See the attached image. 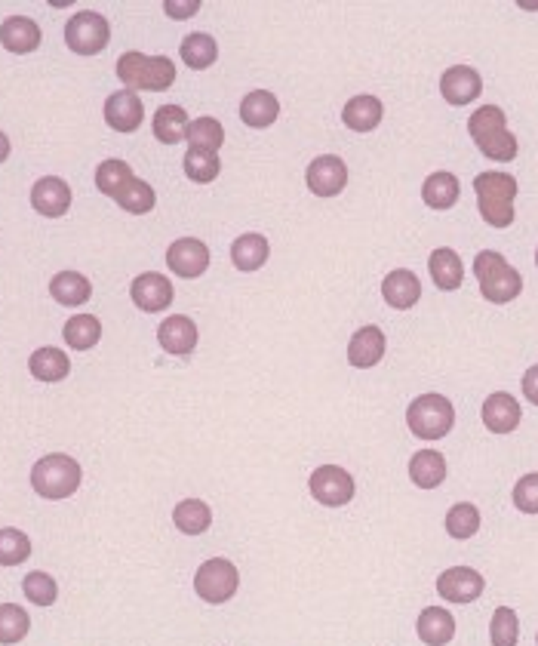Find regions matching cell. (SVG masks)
<instances>
[{"mask_svg": "<svg viewBox=\"0 0 538 646\" xmlns=\"http://www.w3.org/2000/svg\"><path fill=\"white\" fill-rule=\"evenodd\" d=\"M468 133H471L474 145L489 160H502V164H508V160L517 157V139L508 130L505 111L499 105H480L468 120Z\"/></svg>", "mask_w": 538, "mask_h": 646, "instance_id": "6da1fadb", "label": "cell"}, {"mask_svg": "<svg viewBox=\"0 0 538 646\" xmlns=\"http://www.w3.org/2000/svg\"><path fill=\"white\" fill-rule=\"evenodd\" d=\"M117 77L127 90L163 93L176 84V62L167 56H145V53H123L117 59Z\"/></svg>", "mask_w": 538, "mask_h": 646, "instance_id": "7a4b0ae2", "label": "cell"}, {"mask_svg": "<svg viewBox=\"0 0 538 646\" xmlns=\"http://www.w3.org/2000/svg\"><path fill=\"white\" fill-rule=\"evenodd\" d=\"M474 277L480 284V293L486 302L492 305H508L523 293V277L517 268L508 265V259L502 253L483 250L474 259Z\"/></svg>", "mask_w": 538, "mask_h": 646, "instance_id": "3957f363", "label": "cell"}, {"mask_svg": "<svg viewBox=\"0 0 538 646\" xmlns=\"http://www.w3.org/2000/svg\"><path fill=\"white\" fill-rule=\"evenodd\" d=\"M80 480H84V471H80L77 459L65 456V453H50L44 459H37L31 468V487L40 499H68L77 493Z\"/></svg>", "mask_w": 538, "mask_h": 646, "instance_id": "277c9868", "label": "cell"}, {"mask_svg": "<svg viewBox=\"0 0 538 646\" xmlns=\"http://www.w3.org/2000/svg\"><path fill=\"white\" fill-rule=\"evenodd\" d=\"M477 207L486 225L508 228L514 222V197H517V179L508 173H480L474 179Z\"/></svg>", "mask_w": 538, "mask_h": 646, "instance_id": "5b68a950", "label": "cell"}, {"mask_svg": "<svg viewBox=\"0 0 538 646\" xmlns=\"http://www.w3.org/2000/svg\"><path fill=\"white\" fill-rule=\"evenodd\" d=\"M406 425L419 440H443L455 425V407L443 394H422L409 403Z\"/></svg>", "mask_w": 538, "mask_h": 646, "instance_id": "8992f818", "label": "cell"}, {"mask_svg": "<svg viewBox=\"0 0 538 646\" xmlns=\"http://www.w3.org/2000/svg\"><path fill=\"white\" fill-rule=\"evenodd\" d=\"M108 40H111V25H108V19L102 13L80 10L65 25V44L77 56H96V53H102L108 47Z\"/></svg>", "mask_w": 538, "mask_h": 646, "instance_id": "52a82bcc", "label": "cell"}, {"mask_svg": "<svg viewBox=\"0 0 538 646\" xmlns=\"http://www.w3.org/2000/svg\"><path fill=\"white\" fill-rule=\"evenodd\" d=\"M240 588V573L231 560L213 557L200 563V570L194 573V591L206 603H228Z\"/></svg>", "mask_w": 538, "mask_h": 646, "instance_id": "ba28073f", "label": "cell"}, {"mask_svg": "<svg viewBox=\"0 0 538 646\" xmlns=\"http://www.w3.org/2000/svg\"><path fill=\"white\" fill-rule=\"evenodd\" d=\"M311 496L326 508H342L354 499V477L339 465H323L308 480Z\"/></svg>", "mask_w": 538, "mask_h": 646, "instance_id": "9c48e42d", "label": "cell"}, {"mask_svg": "<svg viewBox=\"0 0 538 646\" xmlns=\"http://www.w3.org/2000/svg\"><path fill=\"white\" fill-rule=\"evenodd\" d=\"M305 182H308L311 194H317V197H336V194H342L345 185H348L345 160L336 157V154H323V157L311 160V167L305 173Z\"/></svg>", "mask_w": 538, "mask_h": 646, "instance_id": "30bf717a", "label": "cell"}, {"mask_svg": "<svg viewBox=\"0 0 538 646\" xmlns=\"http://www.w3.org/2000/svg\"><path fill=\"white\" fill-rule=\"evenodd\" d=\"M167 265L176 277L194 280L210 268V247L197 237H179L167 250Z\"/></svg>", "mask_w": 538, "mask_h": 646, "instance_id": "8fae6325", "label": "cell"}, {"mask_svg": "<svg viewBox=\"0 0 538 646\" xmlns=\"http://www.w3.org/2000/svg\"><path fill=\"white\" fill-rule=\"evenodd\" d=\"M486 588V579L471 567H449L437 576V594L449 603H474Z\"/></svg>", "mask_w": 538, "mask_h": 646, "instance_id": "7c38bea8", "label": "cell"}, {"mask_svg": "<svg viewBox=\"0 0 538 646\" xmlns=\"http://www.w3.org/2000/svg\"><path fill=\"white\" fill-rule=\"evenodd\" d=\"M145 120V105L133 90H117L105 99V124L117 133H136Z\"/></svg>", "mask_w": 538, "mask_h": 646, "instance_id": "4fadbf2b", "label": "cell"}, {"mask_svg": "<svg viewBox=\"0 0 538 646\" xmlns=\"http://www.w3.org/2000/svg\"><path fill=\"white\" fill-rule=\"evenodd\" d=\"M523 419V410H520V400L508 391H495L483 400V425L492 431V434H511L517 431Z\"/></svg>", "mask_w": 538, "mask_h": 646, "instance_id": "5bb4252c", "label": "cell"}, {"mask_svg": "<svg viewBox=\"0 0 538 646\" xmlns=\"http://www.w3.org/2000/svg\"><path fill=\"white\" fill-rule=\"evenodd\" d=\"M31 207L47 216V219H59L68 213L71 207V188L65 179L59 176H47V179H37L34 188H31Z\"/></svg>", "mask_w": 538, "mask_h": 646, "instance_id": "9a60e30c", "label": "cell"}, {"mask_svg": "<svg viewBox=\"0 0 538 646\" xmlns=\"http://www.w3.org/2000/svg\"><path fill=\"white\" fill-rule=\"evenodd\" d=\"M130 296H133L136 308H142L148 314H157L163 308H170V302H173V284H170V277H163L157 271H148V274H139L133 280Z\"/></svg>", "mask_w": 538, "mask_h": 646, "instance_id": "2e32d148", "label": "cell"}, {"mask_svg": "<svg viewBox=\"0 0 538 646\" xmlns=\"http://www.w3.org/2000/svg\"><path fill=\"white\" fill-rule=\"evenodd\" d=\"M440 93L449 105H471L483 93V80L471 65H452L440 77Z\"/></svg>", "mask_w": 538, "mask_h": 646, "instance_id": "e0dca14e", "label": "cell"}, {"mask_svg": "<svg viewBox=\"0 0 538 646\" xmlns=\"http://www.w3.org/2000/svg\"><path fill=\"white\" fill-rule=\"evenodd\" d=\"M197 339H200L197 323L188 314H173V317H167L157 327V342H160V348L167 351V354L185 357V354H191L197 348Z\"/></svg>", "mask_w": 538, "mask_h": 646, "instance_id": "ac0fdd59", "label": "cell"}, {"mask_svg": "<svg viewBox=\"0 0 538 646\" xmlns=\"http://www.w3.org/2000/svg\"><path fill=\"white\" fill-rule=\"evenodd\" d=\"M385 333L379 327H360L348 342V363L354 370H372L385 357Z\"/></svg>", "mask_w": 538, "mask_h": 646, "instance_id": "d6986e66", "label": "cell"}, {"mask_svg": "<svg viewBox=\"0 0 538 646\" xmlns=\"http://www.w3.org/2000/svg\"><path fill=\"white\" fill-rule=\"evenodd\" d=\"M382 296L391 308L397 311H409L422 299V280L412 274L409 268H397L382 280Z\"/></svg>", "mask_w": 538, "mask_h": 646, "instance_id": "ffe728a7", "label": "cell"}, {"mask_svg": "<svg viewBox=\"0 0 538 646\" xmlns=\"http://www.w3.org/2000/svg\"><path fill=\"white\" fill-rule=\"evenodd\" d=\"M0 44H4L10 53H34L40 47V28L34 19L28 16H10L4 25H0Z\"/></svg>", "mask_w": 538, "mask_h": 646, "instance_id": "44dd1931", "label": "cell"}, {"mask_svg": "<svg viewBox=\"0 0 538 646\" xmlns=\"http://www.w3.org/2000/svg\"><path fill=\"white\" fill-rule=\"evenodd\" d=\"M151 127H154V139H157V142H163V145H179L182 139H188L191 120H188V114H185L182 105H160V108L154 111Z\"/></svg>", "mask_w": 538, "mask_h": 646, "instance_id": "7402d4cb", "label": "cell"}, {"mask_svg": "<svg viewBox=\"0 0 538 646\" xmlns=\"http://www.w3.org/2000/svg\"><path fill=\"white\" fill-rule=\"evenodd\" d=\"M382 117H385V105L376 96H354L342 111L345 127L354 133H372L382 124Z\"/></svg>", "mask_w": 538, "mask_h": 646, "instance_id": "603a6c76", "label": "cell"}, {"mask_svg": "<svg viewBox=\"0 0 538 646\" xmlns=\"http://www.w3.org/2000/svg\"><path fill=\"white\" fill-rule=\"evenodd\" d=\"M277 114H280V102L268 90H253L250 96H243V102H240V120L246 127H253V130L271 127L277 120Z\"/></svg>", "mask_w": 538, "mask_h": 646, "instance_id": "cb8c5ba5", "label": "cell"}, {"mask_svg": "<svg viewBox=\"0 0 538 646\" xmlns=\"http://www.w3.org/2000/svg\"><path fill=\"white\" fill-rule=\"evenodd\" d=\"M428 271H431V277H434L437 290H446V293L459 290L462 280H465V265H462L459 253L449 250V247H440V250L431 253Z\"/></svg>", "mask_w": 538, "mask_h": 646, "instance_id": "d4e9b609", "label": "cell"}, {"mask_svg": "<svg viewBox=\"0 0 538 646\" xmlns=\"http://www.w3.org/2000/svg\"><path fill=\"white\" fill-rule=\"evenodd\" d=\"M409 480L419 490H437L446 480V459L437 450H419L409 459Z\"/></svg>", "mask_w": 538, "mask_h": 646, "instance_id": "484cf974", "label": "cell"}, {"mask_svg": "<svg viewBox=\"0 0 538 646\" xmlns=\"http://www.w3.org/2000/svg\"><path fill=\"white\" fill-rule=\"evenodd\" d=\"M271 256V244L262 234H240L231 244V262L237 271H259Z\"/></svg>", "mask_w": 538, "mask_h": 646, "instance_id": "4316f807", "label": "cell"}, {"mask_svg": "<svg viewBox=\"0 0 538 646\" xmlns=\"http://www.w3.org/2000/svg\"><path fill=\"white\" fill-rule=\"evenodd\" d=\"M50 293L59 305H68V308H77V305H87L90 296H93V284L77 271H59L53 280H50Z\"/></svg>", "mask_w": 538, "mask_h": 646, "instance_id": "83f0119b", "label": "cell"}, {"mask_svg": "<svg viewBox=\"0 0 538 646\" xmlns=\"http://www.w3.org/2000/svg\"><path fill=\"white\" fill-rule=\"evenodd\" d=\"M28 370L37 382H62L71 373V360L59 348H37L28 360Z\"/></svg>", "mask_w": 538, "mask_h": 646, "instance_id": "f1b7e54d", "label": "cell"}, {"mask_svg": "<svg viewBox=\"0 0 538 646\" xmlns=\"http://www.w3.org/2000/svg\"><path fill=\"white\" fill-rule=\"evenodd\" d=\"M416 631H419L422 643H428V646H446L455 637V619L443 607H428V610H422V616L416 622Z\"/></svg>", "mask_w": 538, "mask_h": 646, "instance_id": "f546056e", "label": "cell"}, {"mask_svg": "<svg viewBox=\"0 0 538 646\" xmlns=\"http://www.w3.org/2000/svg\"><path fill=\"white\" fill-rule=\"evenodd\" d=\"M173 523H176V530L185 536H200L213 527V511L200 499H182L173 511Z\"/></svg>", "mask_w": 538, "mask_h": 646, "instance_id": "4dcf8cb0", "label": "cell"}, {"mask_svg": "<svg viewBox=\"0 0 538 646\" xmlns=\"http://www.w3.org/2000/svg\"><path fill=\"white\" fill-rule=\"evenodd\" d=\"M459 194H462V185H459V179H455L452 173H431L428 179H425V185H422V197H425V204L431 207V210H449V207H455V200H459Z\"/></svg>", "mask_w": 538, "mask_h": 646, "instance_id": "1f68e13d", "label": "cell"}, {"mask_svg": "<svg viewBox=\"0 0 538 646\" xmlns=\"http://www.w3.org/2000/svg\"><path fill=\"white\" fill-rule=\"evenodd\" d=\"M179 56H182V62H185L188 68L206 71V68H210V65L219 59V44H216V37L197 31V34H188V37L182 40Z\"/></svg>", "mask_w": 538, "mask_h": 646, "instance_id": "d6a6232c", "label": "cell"}, {"mask_svg": "<svg viewBox=\"0 0 538 646\" xmlns=\"http://www.w3.org/2000/svg\"><path fill=\"white\" fill-rule=\"evenodd\" d=\"M62 336H65V342H68V348H74V351H90V348L102 339V323H99V317H93V314H77V317H71V320L65 323Z\"/></svg>", "mask_w": 538, "mask_h": 646, "instance_id": "836d02e7", "label": "cell"}, {"mask_svg": "<svg viewBox=\"0 0 538 646\" xmlns=\"http://www.w3.org/2000/svg\"><path fill=\"white\" fill-rule=\"evenodd\" d=\"M114 200L120 204V210H127V213H133V216H145V213H151V210H154L157 194H154V188H151L148 182H142V179H130L127 185L120 188V194H117Z\"/></svg>", "mask_w": 538, "mask_h": 646, "instance_id": "e575fe53", "label": "cell"}, {"mask_svg": "<svg viewBox=\"0 0 538 646\" xmlns=\"http://www.w3.org/2000/svg\"><path fill=\"white\" fill-rule=\"evenodd\" d=\"M188 142H191L194 151L219 154V148L225 142V127L219 124L216 117H197V120H191V127H188Z\"/></svg>", "mask_w": 538, "mask_h": 646, "instance_id": "d590c367", "label": "cell"}, {"mask_svg": "<svg viewBox=\"0 0 538 646\" xmlns=\"http://www.w3.org/2000/svg\"><path fill=\"white\" fill-rule=\"evenodd\" d=\"M477 530H480V511H477V505L459 502V505H452V508L446 511V533H449L452 539H459V542L474 539Z\"/></svg>", "mask_w": 538, "mask_h": 646, "instance_id": "8d00e7d4", "label": "cell"}, {"mask_svg": "<svg viewBox=\"0 0 538 646\" xmlns=\"http://www.w3.org/2000/svg\"><path fill=\"white\" fill-rule=\"evenodd\" d=\"M219 170H222L219 154L188 148V154H185V176H188L191 182H197V185H210L213 179H219Z\"/></svg>", "mask_w": 538, "mask_h": 646, "instance_id": "74e56055", "label": "cell"}, {"mask_svg": "<svg viewBox=\"0 0 538 646\" xmlns=\"http://www.w3.org/2000/svg\"><path fill=\"white\" fill-rule=\"evenodd\" d=\"M130 179H136V176H133L127 160H102L99 170H96V188L102 194H108V197H117L120 188L127 185Z\"/></svg>", "mask_w": 538, "mask_h": 646, "instance_id": "f35d334b", "label": "cell"}, {"mask_svg": "<svg viewBox=\"0 0 538 646\" xmlns=\"http://www.w3.org/2000/svg\"><path fill=\"white\" fill-rule=\"evenodd\" d=\"M31 628L28 613L19 607V603H0V643H19Z\"/></svg>", "mask_w": 538, "mask_h": 646, "instance_id": "ab89813d", "label": "cell"}, {"mask_svg": "<svg viewBox=\"0 0 538 646\" xmlns=\"http://www.w3.org/2000/svg\"><path fill=\"white\" fill-rule=\"evenodd\" d=\"M31 557V539L22 530H0V567H19Z\"/></svg>", "mask_w": 538, "mask_h": 646, "instance_id": "60d3db41", "label": "cell"}, {"mask_svg": "<svg viewBox=\"0 0 538 646\" xmlns=\"http://www.w3.org/2000/svg\"><path fill=\"white\" fill-rule=\"evenodd\" d=\"M517 637H520V619L511 607H499L492 613V622H489V640L492 646H517Z\"/></svg>", "mask_w": 538, "mask_h": 646, "instance_id": "b9f144b4", "label": "cell"}, {"mask_svg": "<svg viewBox=\"0 0 538 646\" xmlns=\"http://www.w3.org/2000/svg\"><path fill=\"white\" fill-rule=\"evenodd\" d=\"M22 588H25V597L37 603V607H53L59 597V585L50 573H28Z\"/></svg>", "mask_w": 538, "mask_h": 646, "instance_id": "7bdbcfd3", "label": "cell"}, {"mask_svg": "<svg viewBox=\"0 0 538 646\" xmlns=\"http://www.w3.org/2000/svg\"><path fill=\"white\" fill-rule=\"evenodd\" d=\"M514 505L523 514H538V471L523 474L514 487Z\"/></svg>", "mask_w": 538, "mask_h": 646, "instance_id": "ee69618b", "label": "cell"}, {"mask_svg": "<svg viewBox=\"0 0 538 646\" xmlns=\"http://www.w3.org/2000/svg\"><path fill=\"white\" fill-rule=\"evenodd\" d=\"M163 10H167L170 19H191L200 10V0H188V4H176V0H167V4H163Z\"/></svg>", "mask_w": 538, "mask_h": 646, "instance_id": "f6af8a7d", "label": "cell"}, {"mask_svg": "<svg viewBox=\"0 0 538 646\" xmlns=\"http://www.w3.org/2000/svg\"><path fill=\"white\" fill-rule=\"evenodd\" d=\"M523 394H526L529 403H535V407H538V363H535V367H529L526 376H523Z\"/></svg>", "mask_w": 538, "mask_h": 646, "instance_id": "bcb514c9", "label": "cell"}, {"mask_svg": "<svg viewBox=\"0 0 538 646\" xmlns=\"http://www.w3.org/2000/svg\"><path fill=\"white\" fill-rule=\"evenodd\" d=\"M10 157V139L0 133V164H4V160Z\"/></svg>", "mask_w": 538, "mask_h": 646, "instance_id": "7dc6e473", "label": "cell"}, {"mask_svg": "<svg viewBox=\"0 0 538 646\" xmlns=\"http://www.w3.org/2000/svg\"><path fill=\"white\" fill-rule=\"evenodd\" d=\"M535 268H538V250H535Z\"/></svg>", "mask_w": 538, "mask_h": 646, "instance_id": "c3c4849f", "label": "cell"}, {"mask_svg": "<svg viewBox=\"0 0 538 646\" xmlns=\"http://www.w3.org/2000/svg\"><path fill=\"white\" fill-rule=\"evenodd\" d=\"M535 640H538V634H535Z\"/></svg>", "mask_w": 538, "mask_h": 646, "instance_id": "681fc988", "label": "cell"}]
</instances>
